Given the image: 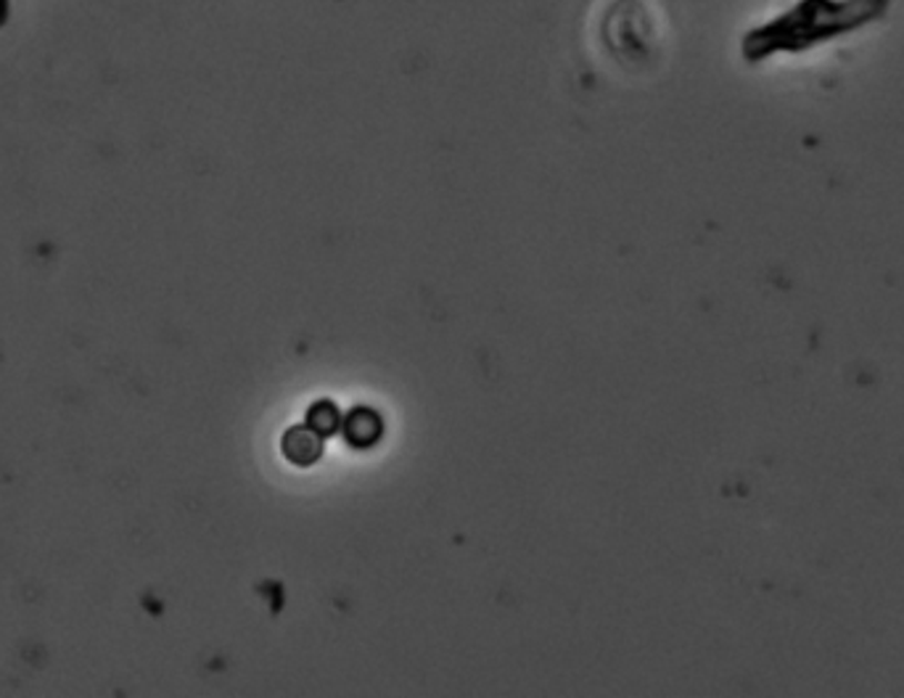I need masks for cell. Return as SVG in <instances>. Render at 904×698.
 <instances>
[{"label": "cell", "instance_id": "6da1fadb", "mask_svg": "<svg viewBox=\"0 0 904 698\" xmlns=\"http://www.w3.org/2000/svg\"><path fill=\"white\" fill-rule=\"evenodd\" d=\"M892 0H799L789 11L754 27L743 38L746 61H764L778 53H806L844 34L865 30L888 11Z\"/></svg>", "mask_w": 904, "mask_h": 698}, {"label": "cell", "instance_id": "7a4b0ae2", "mask_svg": "<svg viewBox=\"0 0 904 698\" xmlns=\"http://www.w3.org/2000/svg\"><path fill=\"white\" fill-rule=\"evenodd\" d=\"M323 442H326V437L317 434L313 426H294L283 434L281 447L286 461L294 463V466H313V463L321 461Z\"/></svg>", "mask_w": 904, "mask_h": 698}, {"label": "cell", "instance_id": "3957f363", "mask_svg": "<svg viewBox=\"0 0 904 698\" xmlns=\"http://www.w3.org/2000/svg\"><path fill=\"white\" fill-rule=\"evenodd\" d=\"M342 428H344V437H347L349 445L370 447L382 439L384 424H382V418H378V413L357 407V411L349 413Z\"/></svg>", "mask_w": 904, "mask_h": 698}, {"label": "cell", "instance_id": "277c9868", "mask_svg": "<svg viewBox=\"0 0 904 698\" xmlns=\"http://www.w3.org/2000/svg\"><path fill=\"white\" fill-rule=\"evenodd\" d=\"M307 426H313L317 434H323V437H331L334 432H339L342 413L336 411L334 403H326V399H321V403H315L313 407H309Z\"/></svg>", "mask_w": 904, "mask_h": 698}, {"label": "cell", "instance_id": "5b68a950", "mask_svg": "<svg viewBox=\"0 0 904 698\" xmlns=\"http://www.w3.org/2000/svg\"><path fill=\"white\" fill-rule=\"evenodd\" d=\"M9 19H11V0H0V30H3Z\"/></svg>", "mask_w": 904, "mask_h": 698}]
</instances>
